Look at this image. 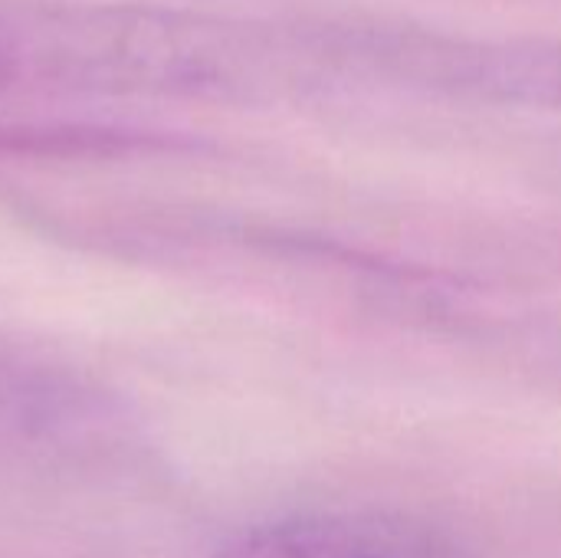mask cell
Listing matches in <instances>:
<instances>
[{
    "label": "cell",
    "mask_w": 561,
    "mask_h": 558,
    "mask_svg": "<svg viewBox=\"0 0 561 558\" xmlns=\"http://www.w3.org/2000/svg\"><path fill=\"white\" fill-rule=\"evenodd\" d=\"M214 558H480L457 533L408 513H296L233 536Z\"/></svg>",
    "instance_id": "obj_2"
},
{
    "label": "cell",
    "mask_w": 561,
    "mask_h": 558,
    "mask_svg": "<svg viewBox=\"0 0 561 558\" xmlns=\"http://www.w3.org/2000/svg\"><path fill=\"white\" fill-rule=\"evenodd\" d=\"M145 454L135 408L105 382L0 352L3 483L99 487L138 474Z\"/></svg>",
    "instance_id": "obj_1"
},
{
    "label": "cell",
    "mask_w": 561,
    "mask_h": 558,
    "mask_svg": "<svg viewBox=\"0 0 561 558\" xmlns=\"http://www.w3.org/2000/svg\"><path fill=\"white\" fill-rule=\"evenodd\" d=\"M161 138L112 125H20L0 122V161H59V158H135L158 151Z\"/></svg>",
    "instance_id": "obj_3"
}]
</instances>
